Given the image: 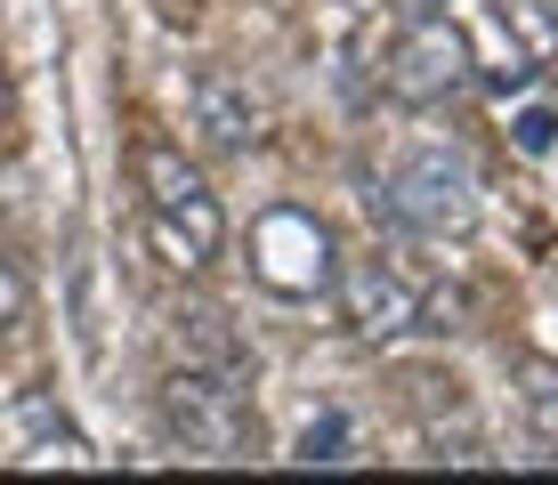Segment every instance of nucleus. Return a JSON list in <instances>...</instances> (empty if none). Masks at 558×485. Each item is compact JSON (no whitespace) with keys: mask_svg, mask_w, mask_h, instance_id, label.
I'll return each instance as SVG.
<instances>
[{"mask_svg":"<svg viewBox=\"0 0 558 485\" xmlns=\"http://www.w3.org/2000/svg\"><path fill=\"white\" fill-rule=\"evenodd\" d=\"M380 219L389 227H405V235H429V243H446V235H470L477 227V179H470V162L446 146H405L389 170H380Z\"/></svg>","mask_w":558,"mask_h":485,"instance_id":"3","label":"nucleus"},{"mask_svg":"<svg viewBox=\"0 0 558 485\" xmlns=\"http://www.w3.org/2000/svg\"><path fill=\"white\" fill-rule=\"evenodd\" d=\"M534 388H526V413L543 421V429H558V373H526Z\"/></svg>","mask_w":558,"mask_h":485,"instance_id":"12","label":"nucleus"},{"mask_svg":"<svg viewBox=\"0 0 558 485\" xmlns=\"http://www.w3.org/2000/svg\"><path fill=\"white\" fill-rule=\"evenodd\" d=\"M162 437L186 461H252L259 453V404L243 373L219 364H170L162 373Z\"/></svg>","mask_w":558,"mask_h":485,"instance_id":"1","label":"nucleus"},{"mask_svg":"<svg viewBox=\"0 0 558 485\" xmlns=\"http://www.w3.org/2000/svg\"><path fill=\"white\" fill-rule=\"evenodd\" d=\"M25 307H33V291H25V276H16V259L0 251V332H16V324H25Z\"/></svg>","mask_w":558,"mask_h":485,"instance_id":"11","label":"nucleus"},{"mask_svg":"<svg viewBox=\"0 0 558 485\" xmlns=\"http://www.w3.org/2000/svg\"><path fill=\"white\" fill-rule=\"evenodd\" d=\"M186 138L210 146V154H252L259 146V97L227 65H203L186 82Z\"/></svg>","mask_w":558,"mask_h":485,"instance_id":"7","label":"nucleus"},{"mask_svg":"<svg viewBox=\"0 0 558 485\" xmlns=\"http://www.w3.org/2000/svg\"><path fill=\"white\" fill-rule=\"evenodd\" d=\"M405 9H413V16H446L453 0H405Z\"/></svg>","mask_w":558,"mask_h":485,"instance_id":"14","label":"nucleus"},{"mask_svg":"<svg viewBox=\"0 0 558 485\" xmlns=\"http://www.w3.org/2000/svg\"><path fill=\"white\" fill-rule=\"evenodd\" d=\"M340 316L356 340H405V332H437L429 300L413 276H397L389 259H340Z\"/></svg>","mask_w":558,"mask_h":485,"instance_id":"6","label":"nucleus"},{"mask_svg":"<svg viewBox=\"0 0 558 485\" xmlns=\"http://www.w3.org/2000/svg\"><path fill=\"white\" fill-rule=\"evenodd\" d=\"M179 356H186V364H219V373H243V380H252V348L227 332V316H210V307L179 316Z\"/></svg>","mask_w":558,"mask_h":485,"instance_id":"8","label":"nucleus"},{"mask_svg":"<svg viewBox=\"0 0 558 485\" xmlns=\"http://www.w3.org/2000/svg\"><path fill=\"white\" fill-rule=\"evenodd\" d=\"M138 203L170 267H210L227 251V210L210 194V179L186 162V146H162V138L138 146Z\"/></svg>","mask_w":558,"mask_h":485,"instance_id":"2","label":"nucleus"},{"mask_svg":"<svg viewBox=\"0 0 558 485\" xmlns=\"http://www.w3.org/2000/svg\"><path fill=\"white\" fill-rule=\"evenodd\" d=\"M292 461H324V470L356 461V429H349V413H324V421H307V429H300V445H292Z\"/></svg>","mask_w":558,"mask_h":485,"instance_id":"10","label":"nucleus"},{"mask_svg":"<svg viewBox=\"0 0 558 485\" xmlns=\"http://www.w3.org/2000/svg\"><path fill=\"white\" fill-rule=\"evenodd\" d=\"M25 421H33V453L25 461H65V470H89V445H82V429H73V421H57L49 404H25Z\"/></svg>","mask_w":558,"mask_h":485,"instance_id":"9","label":"nucleus"},{"mask_svg":"<svg viewBox=\"0 0 558 485\" xmlns=\"http://www.w3.org/2000/svg\"><path fill=\"white\" fill-rule=\"evenodd\" d=\"M16 146V89H9V73H0V154Z\"/></svg>","mask_w":558,"mask_h":485,"instance_id":"13","label":"nucleus"},{"mask_svg":"<svg viewBox=\"0 0 558 485\" xmlns=\"http://www.w3.org/2000/svg\"><path fill=\"white\" fill-rule=\"evenodd\" d=\"M470 82H477L470 41H461L446 16H413L397 57H389V97H405V106H446V97H461Z\"/></svg>","mask_w":558,"mask_h":485,"instance_id":"5","label":"nucleus"},{"mask_svg":"<svg viewBox=\"0 0 558 485\" xmlns=\"http://www.w3.org/2000/svg\"><path fill=\"white\" fill-rule=\"evenodd\" d=\"M252 276L267 291H283V300H307V291L340 283L332 235L316 227V210H267V219L252 227Z\"/></svg>","mask_w":558,"mask_h":485,"instance_id":"4","label":"nucleus"}]
</instances>
